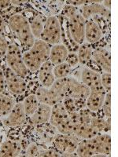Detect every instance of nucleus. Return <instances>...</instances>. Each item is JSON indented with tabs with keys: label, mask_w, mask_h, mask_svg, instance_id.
I'll return each instance as SVG.
<instances>
[{
	"label": "nucleus",
	"mask_w": 118,
	"mask_h": 157,
	"mask_svg": "<svg viewBox=\"0 0 118 157\" xmlns=\"http://www.w3.org/2000/svg\"><path fill=\"white\" fill-rule=\"evenodd\" d=\"M50 45L41 39H36L29 50L23 54V60L28 70L36 72L50 58Z\"/></svg>",
	"instance_id": "obj_1"
},
{
	"label": "nucleus",
	"mask_w": 118,
	"mask_h": 157,
	"mask_svg": "<svg viewBox=\"0 0 118 157\" xmlns=\"http://www.w3.org/2000/svg\"><path fill=\"white\" fill-rule=\"evenodd\" d=\"M63 16L67 21L69 31L75 43L81 45L85 41V25L86 20L77 8L69 6H65L63 10Z\"/></svg>",
	"instance_id": "obj_2"
},
{
	"label": "nucleus",
	"mask_w": 118,
	"mask_h": 157,
	"mask_svg": "<svg viewBox=\"0 0 118 157\" xmlns=\"http://www.w3.org/2000/svg\"><path fill=\"white\" fill-rule=\"evenodd\" d=\"M8 25L22 46L29 50L32 47L36 39L32 35L27 18L22 14L13 15L8 21Z\"/></svg>",
	"instance_id": "obj_3"
},
{
	"label": "nucleus",
	"mask_w": 118,
	"mask_h": 157,
	"mask_svg": "<svg viewBox=\"0 0 118 157\" xmlns=\"http://www.w3.org/2000/svg\"><path fill=\"white\" fill-rule=\"evenodd\" d=\"M50 122V124L54 126L60 134H73L74 127L62 101L58 102L51 107Z\"/></svg>",
	"instance_id": "obj_4"
},
{
	"label": "nucleus",
	"mask_w": 118,
	"mask_h": 157,
	"mask_svg": "<svg viewBox=\"0 0 118 157\" xmlns=\"http://www.w3.org/2000/svg\"><path fill=\"white\" fill-rule=\"evenodd\" d=\"M5 56L7 66L11 70L23 78L27 76L29 70L24 62L22 50L18 46L14 43L8 45Z\"/></svg>",
	"instance_id": "obj_5"
},
{
	"label": "nucleus",
	"mask_w": 118,
	"mask_h": 157,
	"mask_svg": "<svg viewBox=\"0 0 118 157\" xmlns=\"http://www.w3.org/2000/svg\"><path fill=\"white\" fill-rule=\"evenodd\" d=\"M39 39L48 43L49 45H53V46L58 44L61 42V30L58 17L54 16H50L47 17Z\"/></svg>",
	"instance_id": "obj_6"
},
{
	"label": "nucleus",
	"mask_w": 118,
	"mask_h": 157,
	"mask_svg": "<svg viewBox=\"0 0 118 157\" xmlns=\"http://www.w3.org/2000/svg\"><path fill=\"white\" fill-rule=\"evenodd\" d=\"M79 141V137L75 134H57L54 140V148L62 156H75Z\"/></svg>",
	"instance_id": "obj_7"
},
{
	"label": "nucleus",
	"mask_w": 118,
	"mask_h": 157,
	"mask_svg": "<svg viewBox=\"0 0 118 157\" xmlns=\"http://www.w3.org/2000/svg\"><path fill=\"white\" fill-rule=\"evenodd\" d=\"M2 71L5 76L6 85L10 93L14 95L23 94L27 89V83L25 78L15 73L8 66L5 67Z\"/></svg>",
	"instance_id": "obj_8"
},
{
	"label": "nucleus",
	"mask_w": 118,
	"mask_h": 157,
	"mask_svg": "<svg viewBox=\"0 0 118 157\" xmlns=\"http://www.w3.org/2000/svg\"><path fill=\"white\" fill-rule=\"evenodd\" d=\"M89 93L90 89L82 82L73 77L65 78V97L86 101Z\"/></svg>",
	"instance_id": "obj_9"
},
{
	"label": "nucleus",
	"mask_w": 118,
	"mask_h": 157,
	"mask_svg": "<svg viewBox=\"0 0 118 157\" xmlns=\"http://www.w3.org/2000/svg\"><path fill=\"white\" fill-rule=\"evenodd\" d=\"M101 2V1H91L90 3L82 6V7L79 10V11L85 20H88L94 16L109 18L110 10L104 7Z\"/></svg>",
	"instance_id": "obj_10"
},
{
	"label": "nucleus",
	"mask_w": 118,
	"mask_h": 157,
	"mask_svg": "<svg viewBox=\"0 0 118 157\" xmlns=\"http://www.w3.org/2000/svg\"><path fill=\"white\" fill-rule=\"evenodd\" d=\"M27 121V116L25 114L22 103H17L14 106L10 113L2 121L4 125L7 127H16L23 125Z\"/></svg>",
	"instance_id": "obj_11"
},
{
	"label": "nucleus",
	"mask_w": 118,
	"mask_h": 157,
	"mask_svg": "<svg viewBox=\"0 0 118 157\" xmlns=\"http://www.w3.org/2000/svg\"><path fill=\"white\" fill-rule=\"evenodd\" d=\"M106 92L103 87L90 90V93L86 99V108L91 112H97L102 108Z\"/></svg>",
	"instance_id": "obj_12"
},
{
	"label": "nucleus",
	"mask_w": 118,
	"mask_h": 157,
	"mask_svg": "<svg viewBox=\"0 0 118 157\" xmlns=\"http://www.w3.org/2000/svg\"><path fill=\"white\" fill-rule=\"evenodd\" d=\"M54 64L50 62V60L42 64L38 70V78L42 86L50 88L55 81L54 72Z\"/></svg>",
	"instance_id": "obj_13"
},
{
	"label": "nucleus",
	"mask_w": 118,
	"mask_h": 157,
	"mask_svg": "<svg viewBox=\"0 0 118 157\" xmlns=\"http://www.w3.org/2000/svg\"><path fill=\"white\" fill-rule=\"evenodd\" d=\"M97 155L106 156L111 152V137L107 133H100L92 137ZM96 155V156H97Z\"/></svg>",
	"instance_id": "obj_14"
},
{
	"label": "nucleus",
	"mask_w": 118,
	"mask_h": 157,
	"mask_svg": "<svg viewBox=\"0 0 118 157\" xmlns=\"http://www.w3.org/2000/svg\"><path fill=\"white\" fill-rule=\"evenodd\" d=\"M95 62L105 72L111 71V56L105 48H97L92 52V57Z\"/></svg>",
	"instance_id": "obj_15"
},
{
	"label": "nucleus",
	"mask_w": 118,
	"mask_h": 157,
	"mask_svg": "<svg viewBox=\"0 0 118 157\" xmlns=\"http://www.w3.org/2000/svg\"><path fill=\"white\" fill-rule=\"evenodd\" d=\"M51 114V106L39 103L37 109L30 116V123L32 126L44 124L50 120Z\"/></svg>",
	"instance_id": "obj_16"
},
{
	"label": "nucleus",
	"mask_w": 118,
	"mask_h": 157,
	"mask_svg": "<svg viewBox=\"0 0 118 157\" xmlns=\"http://www.w3.org/2000/svg\"><path fill=\"white\" fill-rule=\"evenodd\" d=\"M81 80L90 90L102 87L100 74L89 68H84L81 72Z\"/></svg>",
	"instance_id": "obj_17"
},
{
	"label": "nucleus",
	"mask_w": 118,
	"mask_h": 157,
	"mask_svg": "<svg viewBox=\"0 0 118 157\" xmlns=\"http://www.w3.org/2000/svg\"><path fill=\"white\" fill-rule=\"evenodd\" d=\"M102 37V31L101 27L95 21L89 20L85 25V40L87 43H95Z\"/></svg>",
	"instance_id": "obj_18"
},
{
	"label": "nucleus",
	"mask_w": 118,
	"mask_h": 157,
	"mask_svg": "<svg viewBox=\"0 0 118 157\" xmlns=\"http://www.w3.org/2000/svg\"><path fill=\"white\" fill-rule=\"evenodd\" d=\"M69 54V52L68 49L63 44L54 45L50 48L49 60L52 64H54V66H55L57 64L65 62Z\"/></svg>",
	"instance_id": "obj_19"
},
{
	"label": "nucleus",
	"mask_w": 118,
	"mask_h": 157,
	"mask_svg": "<svg viewBox=\"0 0 118 157\" xmlns=\"http://www.w3.org/2000/svg\"><path fill=\"white\" fill-rule=\"evenodd\" d=\"M22 148L19 141L7 140L0 145V156H18L22 152Z\"/></svg>",
	"instance_id": "obj_20"
},
{
	"label": "nucleus",
	"mask_w": 118,
	"mask_h": 157,
	"mask_svg": "<svg viewBox=\"0 0 118 157\" xmlns=\"http://www.w3.org/2000/svg\"><path fill=\"white\" fill-rule=\"evenodd\" d=\"M76 154L77 156L81 157L96 156V149H95L92 138L82 139V141H79L77 150H76Z\"/></svg>",
	"instance_id": "obj_21"
},
{
	"label": "nucleus",
	"mask_w": 118,
	"mask_h": 157,
	"mask_svg": "<svg viewBox=\"0 0 118 157\" xmlns=\"http://www.w3.org/2000/svg\"><path fill=\"white\" fill-rule=\"evenodd\" d=\"M36 96L40 104H44L49 106H53L55 104L58 103V101L54 97L50 88H46L43 86H39L36 90Z\"/></svg>",
	"instance_id": "obj_22"
},
{
	"label": "nucleus",
	"mask_w": 118,
	"mask_h": 157,
	"mask_svg": "<svg viewBox=\"0 0 118 157\" xmlns=\"http://www.w3.org/2000/svg\"><path fill=\"white\" fill-rule=\"evenodd\" d=\"M46 20H47V17H45L43 15L36 14L32 17L31 18L30 21H29L32 35L35 37V39H39V37L41 36Z\"/></svg>",
	"instance_id": "obj_23"
},
{
	"label": "nucleus",
	"mask_w": 118,
	"mask_h": 157,
	"mask_svg": "<svg viewBox=\"0 0 118 157\" xmlns=\"http://www.w3.org/2000/svg\"><path fill=\"white\" fill-rule=\"evenodd\" d=\"M99 133L94 128L90 123L87 124H81L74 128L73 134L81 139H89L92 138Z\"/></svg>",
	"instance_id": "obj_24"
},
{
	"label": "nucleus",
	"mask_w": 118,
	"mask_h": 157,
	"mask_svg": "<svg viewBox=\"0 0 118 157\" xmlns=\"http://www.w3.org/2000/svg\"><path fill=\"white\" fill-rule=\"evenodd\" d=\"M92 47L88 43H84L79 46L77 50V57L79 64H87L92 57Z\"/></svg>",
	"instance_id": "obj_25"
},
{
	"label": "nucleus",
	"mask_w": 118,
	"mask_h": 157,
	"mask_svg": "<svg viewBox=\"0 0 118 157\" xmlns=\"http://www.w3.org/2000/svg\"><path fill=\"white\" fill-rule=\"evenodd\" d=\"M50 90L59 102L62 101L65 98V78L55 79Z\"/></svg>",
	"instance_id": "obj_26"
},
{
	"label": "nucleus",
	"mask_w": 118,
	"mask_h": 157,
	"mask_svg": "<svg viewBox=\"0 0 118 157\" xmlns=\"http://www.w3.org/2000/svg\"><path fill=\"white\" fill-rule=\"evenodd\" d=\"M15 100L11 97L0 93V116H6L14 106L15 105Z\"/></svg>",
	"instance_id": "obj_27"
},
{
	"label": "nucleus",
	"mask_w": 118,
	"mask_h": 157,
	"mask_svg": "<svg viewBox=\"0 0 118 157\" xmlns=\"http://www.w3.org/2000/svg\"><path fill=\"white\" fill-rule=\"evenodd\" d=\"M110 120H104L102 118H98L96 116H92L90 124H91L99 134L100 133H107L110 130Z\"/></svg>",
	"instance_id": "obj_28"
},
{
	"label": "nucleus",
	"mask_w": 118,
	"mask_h": 157,
	"mask_svg": "<svg viewBox=\"0 0 118 157\" xmlns=\"http://www.w3.org/2000/svg\"><path fill=\"white\" fill-rule=\"evenodd\" d=\"M22 105H23L24 110H25L26 116H31L37 109L39 102L36 94H30L25 98Z\"/></svg>",
	"instance_id": "obj_29"
},
{
	"label": "nucleus",
	"mask_w": 118,
	"mask_h": 157,
	"mask_svg": "<svg viewBox=\"0 0 118 157\" xmlns=\"http://www.w3.org/2000/svg\"><path fill=\"white\" fill-rule=\"evenodd\" d=\"M53 72H54L55 79L64 78L69 76L72 72V68L69 66L68 63L64 62L54 66Z\"/></svg>",
	"instance_id": "obj_30"
},
{
	"label": "nucleus",
	"mask_w": 118,
	"mask_h": 157,
	"mask_svg": "<svg viewBox=\"0 0 118 157\" xmlns=\"http://www.w3.org/2000/svg\"><path fill=\"white\" fill-rule=\"evenodd\" d=\"M102 110L106 120H111V94L110 91L107 92L102 105Z\"/></svg>",
	"instance_id": "obj_31"
},
{
	"label": "nucleus",
	"mask_w": 118,
	"mask_h": 157,
	"mask_svg": "<svg viewBox=\"0 0 118 157\" xmlns=\"http://www.w3.org/2000/svg\"><path fill=\"white\" fill-rule=\"evenodd\" d=\"M101 83L106 92L111 90V74L110 72H103L101 75Z\"/></svg>",
	"instance_id": "obj_32"
},
{
	"label": "nucleus",
	"mask_w": 118,
	"mask_h": 157,
	"mask_svg": "<svg viewBox=\"0 0 118 157\" xmlns=\"http://www.w3.org/2000/svg\"><path fill=\"white\" fill-rule=\"evenodd\" d=\"M40 152L39 146L36 143H32L27 147L25 152V156H38Z\"/></svg>",
	"instance_id": "obj_33"
},
{
	"label": "nucleus",
	"mask_w": 118,
	"mask_h": 157,
	"mask_svg": "<svg viewBox=\"0 0 118 157\" xmlns=\"http://www.w3.org/2000/svg\"><path fill=\"white\" fill-rule=\"evenodd\" d=\"M38 156H48V157H58L62 156L61 154L57 152L55 148H48V149L40 151Z\"/></svg>",
	"instance_id": "obj_34"
},
{
	"label": "nucleus",
	"mask_w": 118,
	"mask_h": 157,
	"mask_svg": "<svg viewBox=\"0 0 118 157\" xmlns=\"http://www.w3.org/2000/svg\"><path fill=\"white\" fill-rule=\"evenodd\" d=\"M65 62L68 63L71 68H73V67H75L76 65H77V64H79L77 54H76V53H69Z\"/></svg>",
	"instance_id": "obj_35"
},
{
	"label": "nucleus",
	"mask_w": 118,
	"mask_h": 157,
	"mask_svg": "<svg viewBox=\"0 0 118 157\" xmlns=\"http://www.w3.org/2000/svg\"><path fill=\"white\" fill-rule=\"evenodd\" d=\"M7 47L8 44L6 41V39L2 36H0V57L5 55L6 53Z\"/></svg>",
	"instance_id": "obj_36"
},
{
	"label": "nucleus",
	"mask_w": 118,
	"mask_h": 157,
	"mask_svg": "<svg viewBox=\"0 0 118 157\" xmlns=\"http://www.w3.org/2000/svg\"><path fill=\"white\" fill-rule=\"evenodd\" d=\"M6 80L3 71H2V69L0 68V93H3L6 89Z\"/></svg>",
	"instance_id": "obj_37"
},
{
	"label": "nucleus",
	"mask_w": 118,
	"mask_h": 157,
	"mask_svg": "<svg viewBox=\"0 0 118 157\" xmlns=\"http://www.w3.org/2000/svg\"><path fill=\"white\" fill-rule=\"evenodd\" d=\"M5 21H4V20L2 19V17L0 16V36H2L3 34L4 31H5Z\"/></svg>",
	"instance_id": "obj_38"
},
{
	"label": "nucleus",
	"mask_w": 118,
	"mask_h": 157,
	"mask_svg": "<svg viewBox=\"0 0 118 157\" xmlns=\"http://www.w3.org/2000/svg\"><path fill=\"white\" fill-rule=\"evenodd\" d=\"M10 1H0V10L6 9L10 5Z\"/></svg>",
	"instance_id": "obj_39"
},
{
	"label": "nucleus",
	"mask_w": 118,
	"mask_h": 157,
	"mask_svg": "<svg viewBox=\"0 0 118 157\" xmlns=\"http://www.w3.org/2000/svg\"><path fill=\"white\" fill-rule=\"evenodd\" d=\"M103 6L105 8H106V9L109 10H110V6H111V1H109V0H108V1H103Z\"/></svg>",
	"instance_id": "obj_40"
}]
</instances>
